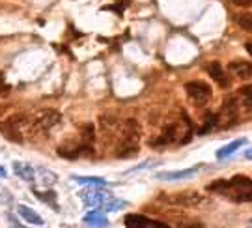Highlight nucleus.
<instances>
[{
	"label": "nucleus",
	"mask_w": 252,
	"mask_h": 228,
	"mask_svg": "<svg viewBox=\"0 0 252 228\" xmlns=\"http://www.w3.org/2000/svg\"><path fill=\"white\" fill-rule=\"evenodd\" d=\"M207 191L232 202H252V180L249 176H234L230 180H217L207 185Z\"/></svg>",
	"instance_id": "f257e3e1"
},
{
	"label": "nucleus",
	"mask_w": 252,
	"mask_h": 228,
	"mask_svg": "<svg viewBox=\"0 0 252 228\" xmlns=\"http://www.w3.org/2000/svg\"><path fill=\"white\" fill-rule=\"evenodd\" d=\"M190 122L187 118V114L183 112L180 114V118L168 122V126L162 129V133L159 137L152 140V146H174V144H185L190 140Z\"/></svg>",
	"instance_id": "f03ea898"
},
{
	"label": "nucleus",
	"mask_w": 252,
	"mask_h": 228,
	"mask_svg": "<svg viewBox=\"0 0 252 228\" xmlns=\"http://www.w3.org/2000/svg\"><path fill=\"white\" fill-rule=\"evenodd\" d=\"M81 198L86 208H94V210H103V211H118L126 208L127 202L116 198L112 193H105L95 189V185L90 189H84L81 193Z\"/></svg>",
	"instance_id": "7ed1b4c3"
},
{
	"label": "nucleus",
	"mask_w": 252,
	"mask_h": 228,
	"mask_svg": "<svg viewBox=\"0 0 252 228\" xmlns=\"http://www.w3.org/2000/svg\"><path fill=\"white\" fill-rule=\"evenodd\" d=\"M28 124H30V120H27L25 116H11V118L0 122V133L13 142H23L25 128Z\"/></svg>",
	"instance_id": "20e7f679"
},
{
	"label": "nucleus",
	"mask_w": 252,
	"mask_h": 228,
	"mask_svg": "<svg viewBox=\"0 0 252 228\" xmlns=\"http://www.w3.org/2000/svg\"><path fill=\"white\" fill-rule=\"evenodd\" d=\"M185 92H187V98H189L196 107H204L209 98H211V86L202 81H190L185 84Z\"/></svg>",
	"instance_id": "39448f33"
},
{
	"label": "nucleus",
	"mask_w": 252,
	"mask_h": 228,
	"mask_svg": "<svg viewBox=\"0 0 252 228\" xmlns=\"http://www.w3.org/2000/svg\"><path fill=\"white\" fill-rule=\"evenodd\" d=\"M162 202L172 204V206H183V208H194L204 202V196L198 193H174V195H161Z\"/></svg>",
	"instance_id": "423d86ee"
},
{
	"label": "nucleus",
	"mask_w": 252,
	"mask_h": 228,
	"mask_svg": "<svg viewBox=\"0 0 252 228\" xmlns=\"http://www.w3.org/2000/svg\"><path fill=\"white\" fill-rule=\"evenodd\" d=\"M60 120H62V116L56 110H41L32 120V129L37 133H47L53 128H56L60 124Z\"/></svg>",
	"instance_id": "0eeeda50"
},
{
	"label": "nucleus",
	"mask_w": 252,
	"mask_h": 228,
	"mask_svg": "<svg viewBox=\"0 0 252 228\" xmlns=\"http://www.w3.org/2000/svg\"><path fill=\"white\" fill-rule=\"evenodd\" d=\"M126 227L127 228H174L162 221H155L144 215H138V213H129L126 215Z\"/></svg>",
	"instance_id": "6e6552de"
},
{
	"label": "nucleus",
	"mask_w": 252,
	"mask_h": 228,
	"mask_svg": "<svg viewBox=\"0 0 252 228\" xmlns=\"http://www.w3.org/2000/svg\"><path fill=\"white\" fill-rule=\"evenodd\" d=\"M198 170L200 166L185 168V170H176V172H159L157 174V180H162V182H180V180H187V178L196 176Z\"/></svg>",
	"instance_id": "1a4fd4ad"
},
{
	"label": "nucleus",
	"mask_w": 252,
	"mask_h": 228,
	"mask_svg": "<svg viewBox=\"0 0 252 228\" xmlns=\"http://www.w3.org/2000/svg\"><path fill=\"white\" fill-rule=\"evenodd\" d=\"M228 71L239 79H251L252 77V64L243 62V60H235L232 64H228Z\"/></svg>",
	"instance_id": "9d476101"
},
{
	"label": "nucleus",
	"mask_w": 252,
	"mask_h": 228,
	"mask_svg": "<svg viewBox=\"0 0 252 228\" xmlns=\"http://www.w3.org/2000/svg\"><path fill=\"white\" fill-rule=\"evenodd\" d=\"M13 172L17 174L21 180H25V182H34L36 180V170H34V166H30L27 163H21V161H15L13 163Z\"/></svg>",
	"instance_id": "9b49d317"
},
{
	"label": "nucleus",
	"mask_w": 252,
	"mask_h": 228,
	"mask_svg": "<svg viewBox=\"0 0 252 228\" xmlns=\"http://www.w3.org/2000/svg\"><path fill=\"white\" fill-rule=\"evenodd\" d=\"M17 213L27 221L28 225H34V227H41V225H43V219H41L32 208H28V206H25V204H19Z\"/></svg>",
	"instance_id": "f8f14e48"
},
{
	"label": "nucleus",
	"mask_w": 252,
	"mask_h": 228,
	"mask_svg": "<svg viewBox=\"0 0 252 228\" xmlns=\"http://www.w3.org/2000/svg\"><path fill=\"white\" fill-rule=\"evenodd\" d=\"M207 71H209V75H211V77H213V79H215L222 88H228V86H230V79H228V75L224 73V69L220 67L219 62L209 65V67H207Z\"/></svg>",
	"instance_id": "ddd939ff"
},
{
	"label": "nucleus",
	"mask_w": 252,
	"mask_h": 228,
	"mask_svg": "<svg viewBox=\"0 0 252 228\" xmlns=\"http://www.w3.org/2000/svg\"><path fill=\"white\" fill-rule=\"evenodd\" d=\"M84 223H86L88 227H94V228L110 227V223H108L107 217H105V215H101V213H97V211H92V213H88V215L84 217Z\"/></svg>",
	"instance_id": "4468645a"
},
{
	"label": "nucleus",
	"mask_w": 252,
	"mask_h": 228,
	"mask_svg": "<svg viewBox=\"0 0 252 228\" xmlns=\"http://www.w3.org/2000/svg\"><path fill=\"white\" fill-rule=\"evenodd\" d=\"M245 142H247L245 138H237V140H234V142L226 144L224 148H220V150L217 152V157H219V159H224V157H230V155H234L235 150H239V148L243 146Z\"/></svg>",
	"instance_id": "2eb2a0df"
},
{
	"label": "nucleus",
	"mask_w": 252,
	"mask_h": 228,
	"mask_svg": "<svg viewBox=\"0 0 252 228\" xmlns=\"http://www.w3.org/2000/svg\"><path fill=\"white\" fill-rule=\"evenodd\" d=\"M34 195H36L39 200L45 202V204H51L54 211H60V210H58V202H56V193H54V191L41 193V191H37V189H34Z\"/></svg>",
	"instance_id": "dca6fc26"
},
{
	"label": "nucleus",
	"mask_w": 252,
	"mask_h": 228,
	"mask_svg": "<svg viewBox=\"0 0 252 228\" xmlns=\"http://www.w3.org/2000/svg\"><path fill=\"white\" fill-rule=\"evenodd\" d=\"M73 180H75L77 183H90V185H95V187L107 185V180L97 178V176H73Z\"/></svg>",
	"instance_id": "f3484780"
},
{
	"label": "nucleus",
	"mask_w": 252,
	"mask_h": 228,
	"mask_svg": "<svg viewBox=\"0 0 252 228\" xmlns=\"http://www.w3.org/2000/svg\"><path fill=\"white\" fill-rule=\"evenodd\" d=\"M237 25L243 28L245 32H251L252 34V13H241V15H237Z\"/></svg>",
	"instance_id": "a211bd4d"
},
{
	"label": "nucleus",
	"mask_w": 252,
	"mask_h": 228,
	"mask_svg": "<svg viewBox=\"0 0 252 228\" xmlns=\"http://www.w3.org/2000/svg\"><path fill=\"white\" fill-rule=\"evenodd\" d=\"M39 172L43 174V180H41V182H43L45 187H49V185H53V183L56 182V174H53L51 170H47V168H39Z\"/></svg>",
	"instance_id": "6ab92c4d"
},
{
	"label": "nucleus",
	"mask_w": 252,
	"mask_h": 228,
	"mask_svg": "<svg viewBox=\"0 0 252 228\" xmlns=\"http://www.w3.org/2000/svg\"><path fill=\"white\" fill-rule=\"evenodd\" d=\"M232 2L239 8H251L252 6V0H232Z\"/></svg>",
	"instance_id": "aec40b11"
},
{
	"label": "nucleus",
	"mask_w": 252,
	"mask_h": 228,
	"mask_svg": "<svg viewBox=\"0 0 252 228\" xmlns=\"http://www.w3.org/2000/svg\"><path fill=\"white\" fill-rule=\"evenodd\" d=\"M4 94H8V86L0 81V96H4Z\"/></svg>",
	"instance_id": "412c9836"
},
{
	"label": "nucleus",
	"mask_w": 252,
	"mask_h": 228,
	"mask_svg": "<svg viewBox=\"0 0 252 228\" xmlns=\"http://www.w3.org/2000/svg\"><path fill=\"white\" fill-rule=\"evenodd\" d=\"M245 157H247V159H252V148H251V150H247V152H245Z\"/></svg>",
	"instance_id": "4be33fe9"
},
{
	"label": "nucleus",
	"mask_w": 252,
	"mask_h": 228,
	"mask_svg": "<svg viewBox=\"0 0 252 228\" xmlns=\"http://www.w3.org/2000/svg\"><path fill=\"white\" fill-rule=\"evenodd\" d=\"M4 176H6V170H4L2 166H0V178H4Z\"/></svg>",
	"instance_id": "5701e85b"
},
{
	"label": "nucleus",
	"mask_w": 252,
	"mask_h": 228,
	"mask_svg": "<svg viewBox=\"0 0 252 228\" xmlns=\"http://www.w3.org/2000/svg\"><path fill=\"white\" fill-rule=\"evenodd\" d=\"M247 51H249V53L252 55V43H247Z\"/></svg>",
	"instance_id": "b1692460"
}]
</instances>
